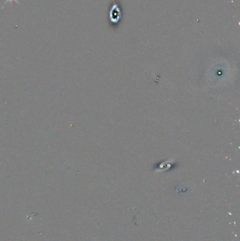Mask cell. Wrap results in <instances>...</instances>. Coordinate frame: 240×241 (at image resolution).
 Returning a JSON list of instances; mask_svg holds the SVG:
<instances>
[{
  "label": "cell",
  "instance_id": "1",
  "mask_svg": "<svg viewBox=\"0 0 240 241\" xmlns=\"http://www.w3.org/2000/svg\"><path fill=\"white\" fill-rule=\"evenodd\" d=\"M13 1L16 2V3H18V4H19V0H6V2H5V3H4V5L6 4L7 3V2H13Z\"/></svg>",
  "mask_w": 240,
  "mask_h": 241
}]
</instances>
